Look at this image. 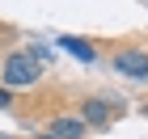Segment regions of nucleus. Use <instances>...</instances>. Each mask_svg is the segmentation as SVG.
I'll return each mask as SVG.
<instances>
[{"instance_id": "obj_7", "label": "nucleus", "mask_w": 148, "mask_h": 139, "mask_svg": "<svg viewBox=\"0 0 148 139\" xmlns=\"http://www.w3.org/2000/svg\"><path fill=\"white\" fill-rule=\"evenodd\" d=\"M38 139H55V135H38Z\"/></svg>"}, {"instance_id": "obj_3", "label": "nucleus", "mask_w": 148, "mask_h": 139, "mask_svg": "<svg viewBox=\"0 0 148 139\" xmlns=\"http://www.w3.org/2000/svg\"><path fill=\"white\" fill-rule=\"evenodd\" d=\"M59 51H68V55H76L80 63H93V59H97L93 42H89V38H76V34H59Z\"/></svg>"}, {"instance_id": "obj_6", "label": "nucleus", "mask_w": 148, "mask_h": 139, "mask_svg": "<svg viewBox=\"0 0 148 139\" xmlns=\"http://www.w3.org/2000/svg\"><path fill=\"white\" fill-rule=\"evenodd\" d=\"M9 101H13V93H9V89H0V105H9Z\"/></svg>"}, {"instance_id": "obj_2", "label": "nucleus", "mask_w": 148, "mask_h": 139, "mask_svg": "<svg viewBox=\"0 0 148 139\" xmlns=\"http://www.w3.org/2000/svg\"><path fill=\"white\" fill-rule=\"evenodd\" d=\"M114 72H123L131 80H148V51H119L114 55Z\"/></svg>"}, {"instance_id": "obj_4", "label": "nucleus", "mask_w": 148, "mask_h": 139, "mask_svg": "<svg viewBox=\"0 0 148 139\" xmlns=\"http://www.w3.org/2000/svg\"><path fill=\"white\" fill-rule=\"evenodd\" d=\"M80 122H85V127H106V122H110V105L106 101H85L80 105Z\"/></svg>"}, {"instance_id": "obj_5", "label": "nucleus", "mask_w": 148, "mask_h": 139, "mask_svg": "<svg viewBox=\"0 0 148 139\" xmlns=\"http://www.w3.org/2000/svg\"><path fill=\"white\" fill-rule=\"evenodd\" d=\"M47 135H55V139H80L85 135V122H80V118H55Z\"/></svg>"}, {"instance_id": "obj_1", "label": "nucleus", "mask_w": 148, "mask_h": 139, "mask_svg": "<svg viewBox=\"0 0 148 139\" xmlns=\"http://www.w3.org/2000/svg\"><path fill=\"white\" fill-rule=\"evenodd\" d=\"M42 76V63L34 59V51H13L4 59V89L17 93V89H30V84Z\"/></svg>"}]
</instances>
